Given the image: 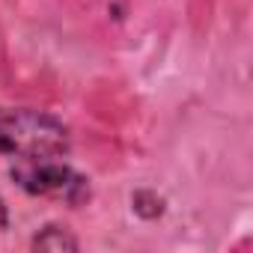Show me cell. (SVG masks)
Returning <instances> with one entry per match:
<instances>
[{
    "instance_id": "6da1fadb",
    "label": "cell",
    "mask_w": 253,
    "mask_h": 253,
    "mask_svg": "<svg viewBox=\"0 0 253 253\" xmlns=\"http://www.w3.org/2000/svg\"><path fill=\"white\" fill-rule=\"evenodd\" d=\"M72 137L66 122L36 107H0V155L15 161L66 158Z\"/></svg>"
},
{
    "instance_id": "7a4b0ae2",
    "label": "cell",
    "mask_w": 253,
    "mask_h": 253,
    "mask_svg": "<svg viewBox=\"0 0 253 253\" xmlns=\"http://www.w3.org/2000/svg\"><path fill=\"white\" fill-rule=\"evenodd\" d=\"M12 182L30 197H54L66 206L78 209L89 203V179L69 167L63 158H36V161H15L9 170Z\"/></svg>"
},
{
    "instance_id": "3957f363",
    "label": "cell",
    "mask_w": 253,
    "mask_h": 253,
    "mask_svg": "<svg viewBox=\"0 0 253 253\" xmlns=\"http://www.w3.org/2000/svg\"><path fill=\"white\" fill-rule=\"evenodd\" d=\"M30 250H42V253H75V250H81V241L66 226L48 223V226H42L30 238Z\"/></svg>"
},
{
    "instance_id": "277c9868",
    "label": "cell",
    "mask_w": 253,
    "mask_h": 253,
    "mask_svg": "<svg viewBox=\"0 0 253 253\" xmlns=\"http://www.w3.org/2000/svg\"><path fill=\"white\" fill-rule=\"evenodd\" d=\"M164 209H167V200H164L158 191H152V188H140V191L131 194V211H134L137 217H143V220L161 217Z\"/></svg>"
},
{
    "instance_id": "5b68a950",
    "label": "cell",
    "mask_w": 253,
    "mask_h": 253,
    "mask_svg": "<svg viewBox=\"0 0 253 253\" xmlns=\"http://www.w3.org/2000/svg\"><path fill=\"white\" fill-rule=\"evenodd\" d=\"M0 229H9V206H6L3 194H0Z\"/></svg>"
}]
</instances>
